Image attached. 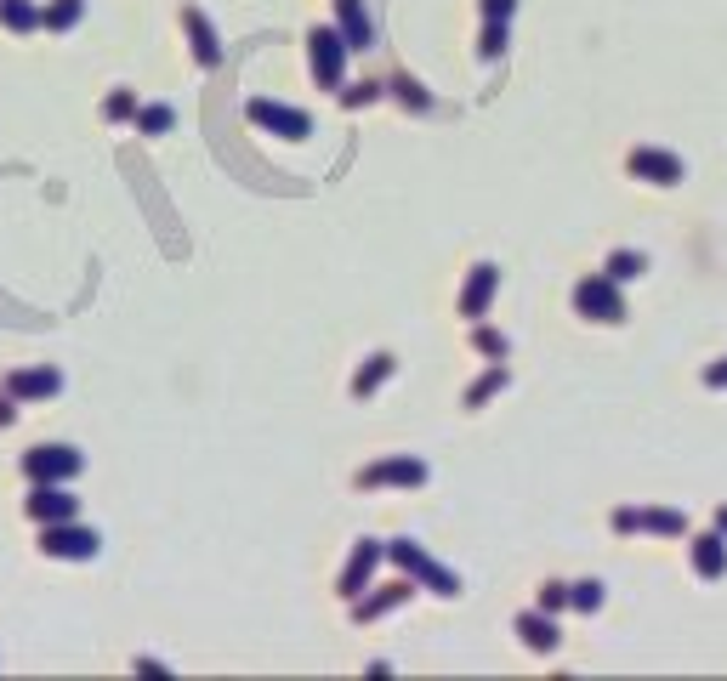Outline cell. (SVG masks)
Returning a JSON list of instances; mask_svg holds the SVG:
<instances>
[{
  "label": "cell",
  "instance_id": "28",
  "mask_svg": "<svg viewBox=\"0 0 727 681\" xmlns=\"http://www.w3.org/2000/svg\"><path fill=\"white\" fill-rule=\"evenodd\" d=\"M699 568H705V574H722V551H716V540H705V551H699Z\"/></svg>",
  "mask_w": 727,
  "mask_h": 681
},
{
  "label": "cell",
  "instance_id": "2",
  "mask_svg": "<svg viewBox=\"0 0 727 681\" xmlns=\"http://www.w3.org/2000/svg\"><path fill=\"white\" fill-rule=\"evenodd\" d=\"M97 528H80L69 523H40V557H57V562H91L97 557Z\"/></svg>",
  "mask_w": 727,
  "mask_h": 681
},
{
  "label": "cell",
  "instance_id": "6",
  "mask_svg": "<svg viewBox=\"0 0 727 681\" xmlns=\"http://www.w3.org/2000/svg\"><path fill=\"white\" fill-rule=\"evenodd\" d=\"M74 511H80V500H74L63 483H29V500H23V517L29 523H69Z\"/></svg>",
  "mask_w": 727,
  "mask_h": 681
},
{
  "label": "cell",
  "instance_id": "10",
  "mask_svg": "<svg viewBox=\"0 0 727 681\" xmlns=\"http://www.w3.org/2000/svg\"><path fill=\"white\" fill-rule=\"evenodd\" d=\"M495 290H500V267L478 262L472 267V279H466V290H461V318H483L489 313V301H495Z\"/></svg>",
  "mask_w": 727,
  "mask_h": 681
},
{
  "label": "cell",
  "instance_id": "22",
  "mask_svg": "<svg viewBox=\"0 0 727 681\" xmlns=\"http://www.w3.org/2000/svg\"><path fill=\"white\" fill-rule=\"evenodd\" d=\"M137 131L142 137H165L171 131V108H137Z\"/></svg>",
  "mask_w": 727,
  "mask_h": 681
},
{
  "label": "cell",
  "instance_id": "16",
  "mask_svg": "<svg viewBox=\"0 0 727 681\" xmlns=\"http://www.w3.org/2000/svg\"><path fill=\"white\" fill-rule=\"evenodd\" d=\"M80 18H86V0H46L40 6V29H52V35H69Z\"/></svg>",
  "mask_w": 727,
  "mask_h": 681
},
{
  "label": "cell",
  "instance_id": "5",
  "mask_svg": "<svg viewBox=\"0 0 727 681\" xmlns=\"http://www.w3.org/2000/svg\"><path fill=\"white\" fill-rule=\"evenodd\" d=\"M347 35L341 29H313L307 35V63H313V80L319 86H341V63H347Z\"/></svg>",
  "mask_w": 727,
  "mask_h": 681
},
{
  "label": "cell",
  "instance_id": "24",
  "mask_svg": "<svg viewBox=\"0 0 727 681\" xmlns=\"http://www.w3.org/2000/svg\"><path fill=\"white\" fill-rule=\"evenodd\" d=\"M568 602H574V608H597V602H603V585H597V579H586V585H568Z\"/></svg>",
  "mask_w": 727,
  "mask_h": 681
},
{
  "label": "cell",
  "instance_id": "4",
  "mask_svg": "<svg viewBox=\"0 0 727 681\" xmlns=\"http://www.w3.org/2000/svg\"><path fill=\"white\" fill-rule=\"evenodd\" d=\"M353 483H358V489H421V483H426V466L415 460V454H392V460H375V466H364Z\"/></svg>",
  "mask_w": 727,
  "mask_h": 681
},
{
  "label": "cell",
  "instance_id": "17",
  "mask_svg": "<svg viewBox=\"0 0 727 681\" xmlns=\"http://www.w3.org/2000/svg\"><path fill=\"white\" fill-rule=\"evenodd\" d=\"M392 369H398V358H392V352H370V358H364V369L353 375V398H370V392L387 381Z\"/></svg>",
  "mask_w": 727,
  "mask_h": 681
},
{
  "label": "cell",
  "instance_id": "30",
  "mask_svg": "<svg viewBox=\"0 0 727 681\" xmlns=\"http://www.w3.org/2000/svg\"><path fill=\"white\" fill-rule=\"evenodd\" d=\"M483 18H489V23H506V18H512V0H483Z\"/></svg>",
  "mask_w": 727,
  "mask_h": 681
},
{
  "label": "cell",
  "instance_id": "13",
  "mask_svg": "<svg viewBox=\"0 0 727 681\" xmlns=\"http://www.w3.org/2000/svg\"><path fill=\"white\" fill-rule=\"evenodd\" d=\"M409 591H415V585H404V579H398V585H381L375 596H358V602H353V619H358V625H370V619H381V613L404 608Z\"/></svg>",
  "mask_w": 727,
  "mask_h": 681
},
{
  "label": "cell",
  "instance_id": "11",
  "mask_svg": "<svg viewBox=\"0 0 727 681\" xmlns=\"http://www.w3.org/2000/svg\"><path fill=\"white\" fill-rule=\"evenodd\" d=\"M182 29H188V46H194L199 69H216V63H222V46H216V29L205 23L199 6H182Z\"/></svg>",
  "mask_w": 727,
  "mask_h": 681
},
{
  "label": "cell",
  "instance_id": "23",
  "mask_svg": "<svg viewBox=\"0 0 727 681\" xmlns=\"http://www.w3.org/2000/svg\"><path fill=\"white\" fill-rule=\"evenodd\" d=\"M472 347H478L483 358H495V364H500V358H506V335H495L489 324H478V330H472Z\"/></svg>",
  "mask_w": 727,
  "mask_h": 681
},
{
  "label": "cell",
  "instance_id": "7",
  "mask_svg": "<svg viewBox=\"0 0 727 681\" xmlns=\"http://www.w3.org/2000/svg\"><path fill=\"white\" fill-rule=\"evenodd\" d=\"M250 125H262V131H273V137H290L302 142L307 131H313V120H307L302 108H284V103H267V97H250Z\"/></svg>",
  "mask_w": 727,
  "mask_h": 681
},
{
  "label": "cell",
  "instance_id": "29",
  "mask_svg": "<svg viewBox=\"0 0 727 681\" xmlns=\"http://www.w3.org/2000/svg\"><path fill=\"white\" fill-rule=\"evenodd\" d=\"M12 420H18V398H12V392H6V386H0V432H6V426H12Z\"/></svg>",
  "mask_w": 727,
  "mask_h": 681
},
{
  "label": "cell",
  "instance_id": "1",
  "mask_svg": "<svg viewBox=\"0 0 727 681\" xmlns=\"http://www.w3.org/2000/svg\"><path fill=\"white\" fill-rule=\"evenodd\" d=\"M80 466H86V454L74 443H35L23 454V477L29 483H69V477H80Z\"/></svg>",
  "mask_w": 727,
  "mask_h": 681
},
{
  "label": "cell",
  "instance_id": "27",
  "mask_svg": "<svg viewBox=\"0 0 727 681\" xmlns=\"http://www.w3.org/2000/svg\"><path fill=\"white\" fill-rule=\"evenodd\" d=\"M500 46H506V23H483V46H478V52H483V57H495Z\"/></svg>",
  "mask_w": 727,
  "mask_h": 681
},
{
  "label": "cell",
  "instance_id": "14",
  "mask_svg": "<svg viewBox=\"0 0 727 681\" xmlns=\"http://www.w3.org/2000/svg\"><path fill=\"white\" fill-rule=\"evenodd\" d=\"M336 23L353 52H370V18H364V0H336Z\"/></svg>",
  "mask_w": 727,
  "mask_h": 681
},
{
  "label": "cell",
  "instance_id": "18",
  "mask_svg": "<svg viewBox=\"0 0 727 681\" xmlns=\"http://www.w3.org/2000/svg\"><path fill=\"white\" fill-rule=\"evenodd\" d=\"M517 636H523L534 653H551V647H557V625H551L546 613H517Z\"/></svg>",
  "mask_w": 727,
  "mask_h": 681
},
{
  "label": "cell",
  "instance_id": "21",
  "mask_svg": "<svg viewBox=\"0 0 727 681\" xmlns=\"http://www.w3.org/2000/svg\"><path fill=\"white\" fill-rule=\"evenodd\" d=\"M500 386H506V364H495V369H489V375H483L478 386H472V392H466V409H483V403L495 398Z\"/></svg>",
  "mask_w": 727,
  "mask_h": 681
},
{
  "label": "cell",
  "instance_id": "26",
  "mask_svg": "<svg viewBox=\"0 0 727 681\" xmlns=\"http://www.w3.org/2000/svg\"><path fill=\"white\" fill-rule=\"evenodd\" d=\"M392 91H398V103H404V108H432V103H426V91L415 86V80H392Z\"/></svg>",
  "mask_w": 727,
  "mask_h": 681
},
{
  "label": "cell",
  "instance_id": "19",
  "mask_svg": "<svg viewBox=\"0 0 727 681\" xmlns=\"http://www.w3.org/2000/svg\"><path fill=\"white\" fill-rule=\"evenodd\" d=\"M631 171H637V176H659V182H676V159L671 154H648V148H642V154H631Z\"/></svg>",
  "mask_w": 727,
  "mask_h": 681
},
{
  "label": "cell",
  "instance_id": "3",
  "mask_svg": "<svg viewBox=\"0 0 727 681\" xmlns=\"http://www.w3.org/2000/svg\"><path fill=\"white\" fill-rule=\"evenodd\" d=\"M387 557L398 562V568H404L409 579H421L426 591H438V596H461V579L449 574V568H438V562L426 557V551H421L415 540H392V545H387Z\"/></svg>",
  "mask_w": 727,
  "mask_h": 681
},
{
  "label": "cell",
  "instance_id": "9",
  "mask_svg": "<svg viewBox=\"0 0 727 681\" xmlns=\"http://www.w3.org/2000/svg\"><path fill=\"white\" fill-rule=\"evenodd\" d=\"M375 562H381V545L375 540H358L353 545V557H347V568H341V602H358L364 596V585H370V574H375Z\"/></svg>",
  "mask_w": 727,
  "mask_h": 681
},
{
  "label": "cell",
  "instance_id": "31",
  "mask_svg": "<svg viewBox=\"0 0 727 681\" xmlns=\"http://www.w3.org/2000/svg\"><path fill=\"white\" fill-rule=\"evenodd\" d=\"M568 602V585H546V591H540V608H563Z\"/></svg>",
  "mask_w": 727,
  "mask_h": 681
},
{
  "label": "cell",
  "instance_id": "25",
  "mask_svg": "<svg viewBox=\"0 0 727 681\" xmlns=\"http://www.w3.org/2000/svg\"><path fill=\"white\" fill-rule=\"evenodd\" d=\"M637 273H642V256H631V250L608 262V279H614V284H620V279H637Z\"/></svg>",
  "mask_w": 727,
  "mask_h": 681
},
{
  "label": "cell",
  "instance_id": "15",
  "mask_svg": "<svg viewBox=\"0 0 727 681\" xmlns=\"http://www.w3.org/2000/svg\"><path fill=\"white\" fill-rule=\"evenodd\" d=\"M0 29H6V35H35L40 6L35 0H0Z\"/></svg>",
  "mask_w": 727,
  "mask_h": 681
},
{
  "label": "cell",
  "instance_id": "8",
  "mask_svg": "<svg viewBox=\"0 0 727 681\" xmlns=\"http://www.w3.org/2000/svg\"><path fill=\"white\" fill-rule=\"evenodd\" d=\"M0 386H6L18 403H46V398H57V392H63V375H57L52 364H29V369H12Z\"/></svg>",
  "mask_w": 727,
  "mask_h": 681
},
{
  "label": "cell",
  "instance_id": "12",
  "mask_svg": "<svg viewBox=\"0 0 727 681\" xmlns=\"http://www.w3.org/2000/svg\"><path fill=\"white\" fill-rule=\"evenodd\" d=\"M574 307L586 318H603V324H614V318H625V307H620V296L608 290V279H586L580 290H574Z\"/></svg>",
  "mask_w": 727,
  "mask_h": 681
},
{
  "label": "cell",
  "instance_id": "20",
  "mask_svg": "<svg viewBox=\"0 0 727 681\" xmlns=\"http://www.w3.org/2000/svg\"><path fill=\"white\" fill-rule=\"evenodd\" d=\"M103 120L108 125H125V120H137V91H108V97H103Z\"/></svg>",
  "mask_w": 727,
  "mask_h": 681
}]
</instances>
